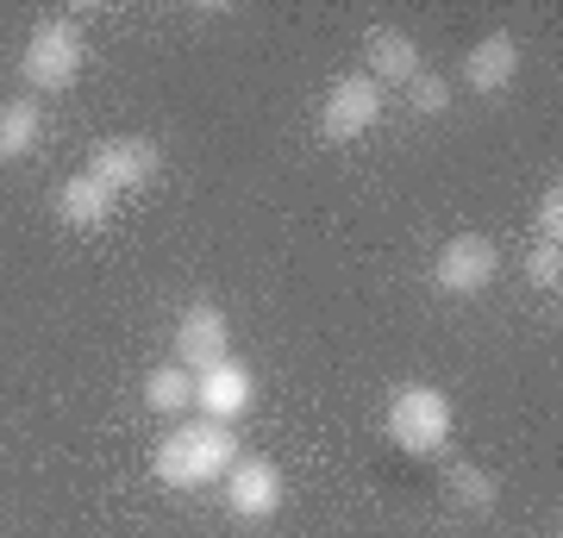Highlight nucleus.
I'll return each mask as SVG.
<instances>
[{
  "label": "nucleus",
  "instance_id": "7ed1b4c3",
  "mask_svg": "<svg viewBox=\"0 0 563 538\" xmlns=\"http://www.w3.org/2000/svg\"><path fill=\"white\" fill-rule=\"evenodd\" d=\"M81 63H88V39H81L76 20H44L32 25V39L20 51V81L32 95H63V88H76Z\"/></svg>",
  "mask_w": 563,
  "mask_h": 538
},
{
  "label": "nucleus",
  "instance_id": "20e7f679",
  "mask_svg": "<svg viewBox=\"0 0 563 538\" xmlns=\"http://www.w3.org/2000/svg\"><path fill=\"white\" fill-rule=\"evenodd\" d=\"M376 120H383V88L363 76H339L332 88H325L320 100V139L325 144H357L363 132H376Z\"/></svg>",
  "mask_w": 563,
  "mask_h": 538
},
{
  "label": "nucleus",
  "instance_id": "9d476101",
  "mask_svg": "<svg viewBox=\"0 0 563 538\" xmlns=\"http://www.w3.org/2000/svg\"><path fill=\"white\" fill-rule=\"evenodd\" d=\"M225 507L239 519H269L282 507V470L269 458H239L225 470Z\"/></svg>",
  "mask_w": 563,
  "mask_h": 538
},
{
  "label": "nucleus",
  "instance_id": "9b49d317",
  "mask_svg": "<svg viewBox=\"0 0 563 538\" xmlns=\"http://www.w3.org/2000/svg\"><path fill=\"white\" fill-rule=\"evenodd\" d=\"M514 76H520V39L514 32H488L463 51V88L470 95H501V88H514Z\"/></svg>",
  "mask_w": 563,
  "mask_h": 538
},
{
  "label": "nucleus",
  "instance_id": "f03ea898",
  "mask_svg": "<svg viewBox=\"0 0 563 538\" xmlns=\"http://www.w3.org/2000/svg\"><path fill=\"white\" fill-rule=\"evenodd\" d=\"M451 426H457V414H451V395H444V388L407 382V388H395V395H388L383 432L401 444L407 458H432V451H444Z\"/></svg>",
  "mask_w": 563,
  "mask_h": 538
},
{
  "label": "nucleus",
  "instance_id": "1a4fd4ad",
  "mask_svg": "<svg viewBox=\"0 0 563 538\" xmlns=\"http://www.w3.org/2000/svg\"><path fill=\"white\" fill-rule=\"evenodd\" d=\"M420 69H426L420 44L407 39L401 25H369L363 32V76L376 81V88H407Z\"/></svg>",
  "mask_w": 563,
  "mask_h": 538
},
{
  "label": "nucleus",
  "instance_id": "dca6fc26",
  "mask_svg": "<svg viewBox=\"0 0 563 538\" xmlns=\"http://www.w3.org/2000/svg\"><path fill=\"white\" fill-rule=\"evenodd\" d=\"M526 282L558 295L563 288V244H526Z\"/></svg>",
  "mask_w": 563,
  "mask_h": 538
},
{
  "label": "nucleus",
  "instance_id": "f257e3e1",
  "mask_svg": "<svg viewBox=\"0 0 563 538\" xmlns=\"http://www.w3.org/2000/svg\"><path fill=\"white\" fill-rule=\"evenodd\" d=\"M239 439H232V426H213V419H188V426H176L169 439H157V458H151V470H157L163 488H213V482H225V470L239 463Z\"/></svg>",
  "mask_w": 563,
  "mask_h": 538
},
{
  "label": "nucleus",
  "instance_id": "0eeeda50",
  "mask_svg": "<svg viewBox=\"0 0 563 538\" xmlns=\"http://www.w3.org/2000/svg\"><path fill=\"white\" fill-rule=\"evenodd\" d=\"M163 169V151L151 139H107L95 144V157H88V176L125 195V188H151V176Z\"/></svg>",
  "mask_w": 563,
  "mask_h": 538
},
{
  "label": "nucleus",
  "instance_id": "2eb2a0df",
  "mask_svg": "<svg viewBox=\"0 0 563 538\" xmlns=\"http://www.w3.org/2000/svg\"><path fill=\"white\" fill-rule=\"evenodd\" d=\"M444 488H451V501H457V507H470V514H488V507H495V495H501V482L488 476L483 463H451Z\"/></svg>",
  "mask_w": 563,
  "mask_h": 538
},
{
  "label": "nucleus",
  "instance_id": "f3484780",
  "mask_svg": "<svg viewBox=\"0 0 563 538\" xmlns=\"http://www.w3.org/2000/svg\"><path fill=\"white\" fill-rule=\"evenodd\" d=\"M407 107H413V113H426V120H439L444 107H451V81L432 76V69H420V76L407 81Z\"/></svg>",
  "mask_w": 563,
  "mask_h": 538
},
{
  "label": "nucleus",
  "instance_id": "6e6552de",
  "mask_svg": "<svg viewBox=\"0 0 563 538\" xmlns=\"http://www.w3.org/2000/svg\"><path fill=\"white\" fill-rule=\"evenodd\" d=\"M251 400H257V382H251V370H244L239 358L207 363L201 376H195V407H201V419H213V426H232L239 414H251Z\"/></svg>",
  "mask_w": 563,
  "mask_h": 538
},
{
  "label": "nucleus",
  "instance_id": "f8f14e48",
  "mask_svg": "<svg viewBox=\"0 0 563 538\" xmlns=\"http://www.w3.org/2000/svg\"><path fill=\"white\" fill-rule=\"evenodd\" d=\"M113 188H101V182L88 176V169H81V176H69L57 188V213H63V226H81V232H101L107 220H113Z\"/></svg>",
  "mask_w": 563,
  "mask_h": 538
},
{
  "label": "nucleus",
  "instance_id": "4468645a",
  "mask_svg": "<svg viewBox=\"0 0 563 538\" xmlns=\"http://www.w3.org/2000/svg\"><path fill=\"white\" fill-rule=\"evenodd\" d=\"M144 407H151V414H188V407H195V376H188L181 363H157V370L144 376Z\"/></svg>",
  "mask_w": 563,
  "mask_h": 538
},
{
  "label": "nucleus",
  "instance_id": "39448f33",
  "mask_svg": "<svg viewBox=\"0 0 563 538\" xmlns=\"http://www.w3.org/2000/svg\"><path fill=\"white\" fill-rule=\"evenodd\" d=\"M495 276H501V244L483 239V232H457V239H444L439 257H432V282L457 300L483 295Z\"/></svg>",
  "mask_w": 563,
  "mask_h": 538
},
{
  "label": "nucleus",
  "instance_id": "423d86ee",
  "mask_svg": "<svg viewBox=\"0 0 563 538\" xmlns=\"http://www.w3.org/2000/svg\"><path fill=\"white\" fill-rule=\"evenodd\" d=\"M176 363L188 370V376H201L207 363L232 358V326H225V314L213 307V300H195V307H181L176 319Z\"/></svg>",
  "mask_w": 563,
  "mask_h": 538
},
{
  "label": "nucleus",
  "instance_id": "a211bd4d",
  "mask_svg": "<svg viewBox=\"0 0 563 538\" xmlns=\"http://www.w3.org/2000/svg\"><path fill=\"white\" fill-rule=\"evenodd\" d=\"M532 244H563V182H551L532 213Z\"/></svg>",
  "mask_w": 563,
  "mask_h": 538
},
{
  "label": "nucleus",
  "instance_id": "ddd939ff",
  "mask_svg": "<svg viewBox=\"0 0 563 538\" xmlns=\"http://www.w3.org/2000/svg\"><path fill=\"white\" fill-rule=\"evenodd\" d=\"M44 139V107L38 95H13V100H0V163H13V157H32Z\"/></svg>",
  "mask_w": 563,
  "mask_h": 538
}]
</instances>
